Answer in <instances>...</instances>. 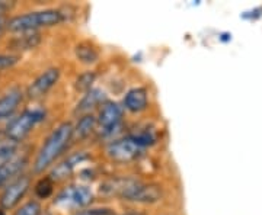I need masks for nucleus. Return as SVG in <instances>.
<instances>
[{"instance_id":"nucleus-27","label":"nucleus","mask_w":262,"mask_h":215,"mask_svg":"<svg viewBox=\"0 0 262 215\" xmlns=\"http://www.w3.org/2000/svg\"><path fill=\"white\" fill-rule=\"evenodd\" d=\"M115 215H146L144 212L140 211H130V212H122V214H115Z\"/></svg>"},{"instance_id":"nucleus-28","label":"nucleus","mask_w":262,"mask_h":215,"mask_svg":"<svg viewBox=\"0 0 262 215\" xmlns=\"http://www.w3.org/2000/svg\"><path fill=\"white\" fill-rule=\"evenodd\" d=\"M39 215H53V212H51V211H48V209H42V211L39 212Z\"/></svg>"},{"instance_id":"nucleus-19","label":"nucleus","mask_w":262,"mask_h":215,"mask_svg":"<svg viewBox=\"0 0 262 215\" xmlns=\"http://www.w3.org/2000/svg\"><path fill=\"white\" fill-rule=\"evenodd\" d=\"M18 142L9 140V138H0V169L3 166H6L9 163L10 160L15 159L18 156V150H19Z\"/></svg>"},{"instance_id":"nucleus-3","label":"nucleus","mask_w":262,"mask_h":215,"mask_svg":"<svg viewBox=\"0 0 262 215\" xmlns=\"http://www.w3.org/2000/svg\"><path fill=\"white\" fill-rule=\"evenodd\" d=\"M47 112L42 108H34V109H25L18 116L12 118L9 124L5 128V137L9 140L20 144L28 137L38 124L46 121Z\"/></svg>"},{"instance_id":"nucleus-14","label":"nucleus","mask_w":262,"mask_h":215,"mask_svg":"<svg viewBox=\"0 0 262 215\" xmlns=\"http://www.w3.org/2000/svg\"><path fill=\"white\" fill-rule=\"evenodd\" d=\"M27 164H28V157L25 154H18L6 166L0 169V189H3L12 179L20 175L22 170L27 168Z\"/></svg>"},{"instance_id":"nucleus-4","label":"nucleus","mask_w":262,"mask_h":215,"mask_svg":"<svg viewBox=\"0 0 262 215\" xmlns=\"http://www.w3.org/2000/svg\"><path fill=\"white\" fill-rule=\"evenodd\" d=\"M124 108L121 103L106 101L99 108V112L96 116L98 122V134L102 138H108V141L115 140L117 134L120 132L124 121Z\"/></svg>"},{"instance_id":"nucleus-13","label":"nucleus","mask_w":262,"mask_h":215,"mask_svg":"<svg viewBox=\"0 0 262 215\" xmlns=\"http://www.w3.org/2000/svg\"><path fill=\"white\" fill-rule=\"evenodd\" d=\"M24 101V92L19 87H12L0 96V121L10 118Z\"/></svg>"},{"instance_id":"nucleus-25","label":"nucleus","mask_w":262,"mask_h":215,"mask_svg":"<svg viewBox=\"0 0 262 215\" xmlns=\"http://www.w3.org/2000/svg\"><path fill=\"white\" fill-rule=\"evenodd\" d=\"M13 8V3L9 2H0V16H5L6 12H9Z\"/></svg>"},{"instance_id":"nucleus-11","label":"nucleus","mask_w":262,"mask_h":215,"mask_svg":"<svg viewBox=\"0 0 262 215\" xmlns=\"http://www.w3.org/2000/svg\"><path fill=\"white\" fill-rule=\"evenodd\" d=\"M149 92L146 87H133L125 93L121 105L124 111H128L131 113H140L149 108Z\"/></svg>"},{"instance_id":"nucleus-15","label":"nucleus","mask_w":262,"mask_h":215,"mask_svg":"<svg viewBox=\"0 0 262 215\" xmlns=\"http://www.w3.org/2000/svg\"><path fill=\"white\" fill-rule=\"evenodd\" d=\"M98 130V122L94 113H88L79 116V120L73 125V141H83L91 137Z\"/></svg>"},{"instance_id":"nucleus-18","label":"nucleus","mask_w":262,"mask_h":215,"mask_svg":"<svg viewBox=\"0 0 262 215\" xmlns=\"http://www.w3.org/2000/svg\"><path fill=\"white\" fill-rule=\"evenodd\" d=\"M128 137L143 150H146L147 147H151V146H155L158 142V135H156V132L153 131L151 128L136 130V131L130 132Z\"/></svg>"},{"instance_id":"nucleus-21","label":"nucleus","mask_w":262,"mask_h":215,"mask_svg":"<svg viewBox=\"0 0 262 215\" xmlns=\"http://www.w3.org/2000/svg\"><path fill=\"white\" fill-rule=\"evenodd\" d=\"M96 82V73L92 70L83 71L82 75L77 76L75 82V89L80 93H86L91 89H94V83Z\"/></svg>"},{"instance_id":"nucleus-24","label":"nucleus","mask_w":262,"mask_h":215,"mask_svg":"<svg viewBox=\"0 0 262 215\" xmlns=\"http://www.w3.org/2000/svg\"><path fill=\"white\" fill-rule=\"evenodd\" d=\"M73 215H115L114 209L106 206H95V208H86L82 211H77Z\"/></svg>"},{"instance_id":"nucleus-20","label":"nucleus","mask_w":262,"mask_h":215,"mask_svg":"<svg viewBox=\"0 0 262 215\" xmlns=\"http://www.w3.org/2000/svg\"><path fill=\"white\" fill-rule=\"evenodd\" d=\"M54 187H56V182H53L48 176H44L38 180L34 186V192L38 199H48L54 194Z\"/></svg>"},{"instance_id":"nucleus-10","label":"nucleus","mask_w":262,"mask_h":215,"mask_svg":"<svg viewBox=\"0 0 262 215\" xmlns=\"http://www.w3.org/2000/svg\"><path fill=\"white\" fill-rule=\"evenodd\" d=\"M89 154L88 151H75L69 156H66L64 159L60 160L58 163H56L53 169L48 173V178L51 179L53 182H61L66 180L67 178H70L73 175V172L79 164L84 163L86 160H89Z\"/></svg>"},{"instance_id":"nucleus-12","label":"nucleus","mask_w":262,"mask_h":215,"mask_svg":"<svg viewBox=\"0 0 262 215\" xmlns=\"http://www.w3.org/2000/svg\"><path fill=\"white\" fill-rule=\"evenodd\" d=\"M106 102V98L101 89H91L89 92H86L82 96V99L77 102L75 108V113L82 116V115H88L92 113L96 108H101L103 103Z\"/></svg>"},{"instance_id":"nucleus-22","label":"nucleus","mask_w":262,"mask_h":215,"mask_svg":"<svg viewBox=\"0 0 262 215\" xmlns=\"http://www.w3.org/2000/svg\"><path fill=\"white\" fill-rule=\"evenodd\" d=\"M41 211H42L41 204L38 201H35V199H32V201H28L24 205L19 206L13 215H39Z\"/></svg>"},{"instance_id":"nucleus-1","label":"nucleus","mask_w":262,"mask_h":215,"mask_svg":"<svg viewBox=\"0 0 262 215\" xmlns=\"http://www.w3.org/2000/svg\"><path fill=\"white\" fill-rule=\"evenodd\" d=\"M73 142V124L64 121L58 124L53 131L50 132L44 140L42 146L38 150L35 160L32 163L34 173H44L46 170L54 166L57 160L60 159L69 146Z\"/></svg>"},{"instance_id":"nucleus-23","label":"nucleus","mask_w":262,"mask_h":215,"mask_svg":"<svg viewBox=\"0 0 262 215\" xmlns=\"http://www.w3.org/2000/svg\"><path fill=\"white\" fill-rule=\"evenodd\" d=\"M19 54H12V53H8V54H0V71L3 70H8V68H12L13 66H16L19 63Z\"/></svg>"},{"instance_id":"nucleus-6","label":"nucleus","mask_w":262,"mask_h":215,"mask_svg":"<svg viewBox=\"0 0 262 215\" xmlns=\"http://www.w3.org/2000/svg\"><path fill=\"white\" fill-rule=\"evenodd\" d=\"M31 186H32V178L28 173L22 172L3 187L0 194V208H3L5 211L16 208L20 204V201L27 197Z\"/></svg>"},{"instance_id":"nucleus-5","label":"nucleus","mask_w":262,"mask_h":215,"mask_svg":"<svg viewBox=\"0 0 262 215\" xmlns=\"http://www.w3.org/2000/svg\"><path fill=\"white\" fill-rule=\"evenodd\" d=\"M94 190L88 185L73 183L58 192V195L54 199V205L82 211L89 208V205L94 202Z\"/></svg>"},{"instance_id":"nucleus-29","label":"nucleus","mask_w":262,"mask_h":215,"mask_svg":"<svg viewBox=\"0 0 262 215\" xmlns=\"http://www.w3.org/2000/svg\"><path fill=\"white\" fill-rule=\"evenodd\" d=\"M0 215H6V211L3 208H0Z\"/></svg>"},{"instance_id":"nucleus-17","label":"nucleus","mask_w":262,"mask_h":215,"mask_svg":"<svg viewBox=\"0 0 262 215\" xmlns=\"http://www.w3.org/2000/svg\"><path fill=\"white\" fill-rule=\"evenodd\" d=\"M75 54L77 61H80L82 64H86V66H92L95 63H98V60L101 57L99 50L89 41L79 42L75 48Z\"/></svg>"},{"instance_id":"nucleus-16","label":"nucleus","mask_w":262,"mask_h":215,"mask_svg":"<svg viewBox=\"0 0 262 215\" xmlns=\"http://www.w3.org/2000/svg\"><path fill=\"white\" fill-rule=\"evenodd\" d=\"M41 34L39 32H24L19 34L18 37L12 38L9 42L10 50L13 51H28L34 50L41 44Z\"/></svg>"},{"instance_id":"nucleus-2","label":"nucleus","mask_w":262,"mask_h":215,"mask_svg":"<svg viewBox=\"0 0 262 215\" xmlns=\"http://www.w3.org/2000/svg\"><path fill=\"white\" fill-rule=\"evenodd\" d=\"M67 16L61 9H41L34 12H27L22 15L12 16L6 20V29L13 34L24 32H38L42 28H53L63 23Z\"/></svg>"},{"instance_id":"nucleus-9","label":"nucleus","mask_w":262,"mask_h":215,"mask_svg":"<svg viewBox=\"0 0 262 215\" xmlns=\"http://www.w3.org/2000/svg\"><path fill=\"white\" fill-rule=\"evenodd\" d=\"M60 77H61V70L58 67H50L47 70H44L28 86L27 93H25L27 98L31 101H38L44 98L60 82Z\"/></svg>"},{"instance_id":"nucleus-7","label":"nucleus","mask_w":262,"mask_h":215,"mask_svg":"<svg viewBox=\"0 0 262 215\" xmlns=\"http://www.w3.org/2000/svg\"><path fill=\"white\" fill-rule=\"evenodd\" d=\"M144 154V150L139 147L130 137H122L110 141L105 146V156L114 163H131L139 160Z\"/></svg>"},{"instance_id":"nucleus-26","label":"nucleus","mask_w":262,"mask_h":215,"mask_svg":"<svg viewBox=\"0 0 262 215\" xmlns=\"http://www.w3.org/2000/svg\"><path fill=\"white\" fill-rule=\"evenodd\" d=\"M6 20H8V19L5 18V16H0V37H2V34H3L5 29H6Z\"/></svg>"},{"instance_id":"nucleus-8","label":"nucleus","mask_w":262,"mask_h":215,"mask_svg":"<svg viewBox=\"0 0 262 215\" xmlns=\"http://www.w3.org/2000/svg\"><path fill=\"white\" fill-rule=\"evenodd\" d=\"M162 198V186L158 183H144L140 179L134 178L127 187L121 201L133 204H156Z\"/></svg>"}]
</instances>
